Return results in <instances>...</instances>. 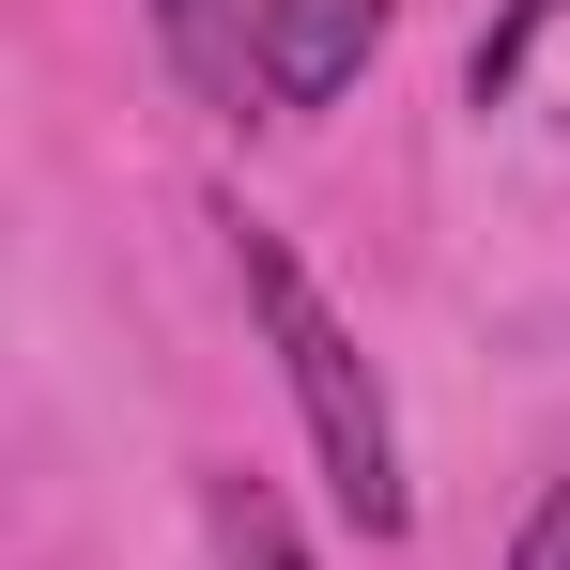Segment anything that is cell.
<instances>
[{
	"instance_id": "cell-1",
	"label": "cell",
	"mask_w": 570,
	"mask_h": 570,
	"mask_svg": "<svg viewBox=\"0 0 570 570\" xmlns=\"http://www.w3.org/2000/svg\"><path fill=\"white\" fill-rule=\"evenodd\" d=\"M232 263H247V308H263V340H278L293 401H308L324 493H340L371 540H401V524H416V493H401V432H385V385H371V355H355V324H340L324 293L293 278V247H278V232H232Z\"/></svg>"
},
{
	"instance_id": "cell-2",
	"label": "cell",
	"mask_w": 570,
	"mask_h": 570,
	"mask_svg": "<svg viewBox=\"0 0 570 570\" xmlns=\"http://www.w3.org/2000/svg\"><path fill=\"white\" fill-rule=\"evenodd\" d=\"M371 47H385V0H263L247 16V78L278 108H340L371 78Z\"/></svg>"
},
{
	"instance_id": "cell-3",
	"label": "cell",
	"mask_w": 570,
	"mask_h": 570,
	"mask_svg": "<svg viewBox=\"0 0 570 570\" xmlns=\"http://www.w3.org/2000/svg\"><path fill=\"white\" fill-rule=\"evenodd\" d=\"M216 556H232V570H308V556H293V524H278V493H263V478H216Z\"/></svg>"
},
{
	"instance_id": "cell-4",
	"label": "cell",
	"mask_w": 570,
	"mask_h": 570,
	"mask_svg": "<svg viewBox=\"0 0 570 570\" xmlns=\"http://www.w3.org/2000/svg\"><path fill=\"white\" fill-rule=\"evenodd\" d=\"M556 16H570V0H509V16H493V31H478V62H463V94L493 108V94H509V78H524V62H540V31H556Z\"/></svg>"
},
{
	"instance_id": "cell-5",
	"label": "cell",
	"mask_w": 570,
	"mask_h": 570,
	"mask_svg": "<svg viewBox=\"0 0 570 570\" xmlns=\"http://www.w3.org/2000/svg\"><path fill=\"white\" fill-rule=\"evenodd\" d=\"M155 31H170V62H186L200 94H232L247 62H232V0H155Z\"/></svg>"
},
{
	"instance_id": "cell-6",
	"label": "cell",
	"mask_w": 570,
	"mask_h": 570,
	"mask_svg": "<svg viewBox=\"0 0 570 570\" xmlns=\"http://www.w3.org/2000/svg\"><path fill=\"white\" fill-rule=\"evenodd\" d=\"M509 570H570V478L524 509V540H509Z\"/></svg>"
}]
</instances>
